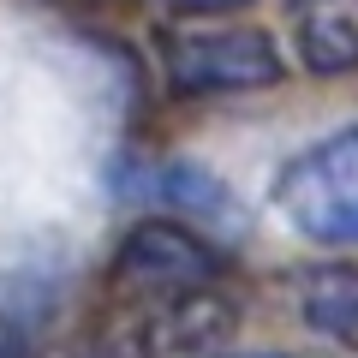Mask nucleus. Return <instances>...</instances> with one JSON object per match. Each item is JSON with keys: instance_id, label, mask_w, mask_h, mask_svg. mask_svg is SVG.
Masks as SVG:
<instances>
[{"instance_id": "9", "label": "nucleus", "mask_w": 358, "mask_h": 358, "mask_svg": "<svg viewBox=\"0 0 358 358\" xmlns=\"http://www.w3.org/2000/svg\"><path fill=\"white\" fill-rule=\"evenodd\" d=\"M78 358H138V352H126V346H114V341H96L90 352H78Z\"/></svg>"}, {"instance_id": "2", "label": "nucleus", "mask_w": 358, "mask_h": 358, "mask_svg": "<svg viewBox=\"0 0 358 358\" xmlns=\"http://www.w3.org/2000/svg\"><path fill=\"white\" fill-rule=\"evenodd\" d=\"M275 209L299 239L358 251V126L299 150L275 173Z\"/></svg>"}, {"instance_id": "4", "label": "nucleus", "mask_w": 358, "mask_h": 358, "mask_svg": "<svg viewBox=\"0 0 358 358\" xmlns=\"http://www.w3.org/2000/svg\"><path fill=\"white\" fill-rule=\"evenodd\" d=\"M287 24L310 78H358V0H293Z\"/></svg>"}, {"instance_id": "5", "label": "nucleus", "mask_w": 358, "mask_h": 358, "mask_svg": "<svg viewBox=\"0 0 358 358\" xmlns=\"http://www.w3.org/2000/svg\"><path fill=\"white\" fill-rule=\"evenodd\" d=\"M293 305L310 334L358 358V268L352 263H322L293 281Z\"/></svg>"}, {"instance_id": "6", "label": "nucleus", "mask_w": 358, "mask_h": 358, "mask_svg": "<svg viewBox=\"0 0 358 358\" xmlns=\"http://www.w3.org/2000/svg\"><path fill=\"white\" fill-rule=\"evenodd\" d=\"M143 192H150L155 203H173V209L203 215V221H233V215H239V209H233V192L221 185L215 173L192 167V162H162V167H150V185H143Z\"/></svg>"}, {"instance_id": "8", "label": "nucleus", "mask_w": 358, "mask_h": 358, "mask_svg": "<svg viewBox=\"0 0 358 358\" xmlns=\"http://www.w3.org/2000/svg\"><path fill=\"white\" fill-rule=\"evenodd\" d=\"M215 358H305V352H281V346H251V352H215Z\"/></svg>"}, {"instance_id": "7", "label": "nucleus", "mask_w": 358, "mask_h": 358, "mask_svg": "<svg viewBox=\"0 0 358 358\" xmlns=\"http://www.w3.org/2000/svg\"><path fill=\"white\" fill-rule=\"evenodd\" d=\"M179 13H233V6H251V0H167Z\"/></svg>"}, {"instance_id": "3", "label": "nucleus", "mask_w": 358, "mask_h": 358, "mask_svg": "<svg viewBox=\"0 0 358 358\" xmlns=\"http://www.w3.org/2000/svg\"><path fill=\"white\" fill-rule=\"evenodd\" d=\"M227 275V257L192 233L173 215H150L120 239L108 287L120 305H155V299H185V293H209Z\"/></svg>"}, {"instance_id": "1", "label": "nucleus", "mask_w": 358, "mask_h": 358, "mask_svg": "<svg viewBox=\"0 0 358 358\" xmlns=\"http://www.w3.org/2000/svg\"><path fill=\"white\" fill-rule=\"evenodd\" d=\"M162 78L185 102L251 96L287 78V54L263 24H173L155 36Z\"/></svg>"}]
</instances>
